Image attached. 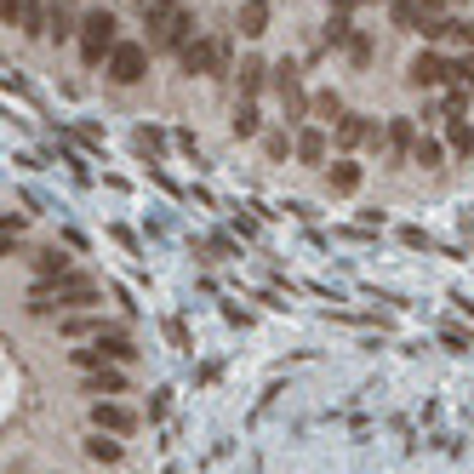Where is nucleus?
I'll use <instances>...</instances> for the list:
<instances>
[{"label":"nucleus","instance_id":"1","mask_svg":"<svg viewBox=\"0 0 474 474\" xmlns=\"http://www.w3.org/2000/svg\"><path fill=\"white\" fill-rule=\"evenodd\" d=\"M120 46V17L115 12H86L80 17V63L86 69H98V63H109Z\"/></svg>","mask_w":474,"mask_h":474},{"label":"nucleus","instance_id":"2","mask_svg":"<svg viewBox=\"0 0 474 474\" xmlns=\"http://www.w3.org/2000/svg\"><path fill=\"white\" fill-rule=\"evenodd\" d=\"M417 35L423 40H435V46H469L474 52V24H469V17H423V24H417Z\"/></svg>","mask_w":474,"mask_h":474},{"label":"nucleus","instance_id":"3","mask_svg":"<svg viewBox=\"0 0 474 474\" xmlns=\"http://www.w3.org/2000/svg\"><path fill=\"white\" fill-rule=\"evenodd\" d=\"M103 69H109V80H115V86H138V80L149 75V52L138 46V40H120L115 57L103 63Z\"/></svg>","mask_w":474,"mask_h":474},{"label":"nucleus","instance_id":"4","mask_svg":"<svg viewBox=\"0 0 474 474\" xmlns=\"http://www.w3.org/2000/svg\"><path fill=\"white\" fill-rule=\"evenodd\" d=\"M69 360L80 366V372H92V366H103V360H115V366H132V360H138V349H132L126 337H98L92 349H75Z\"/></svg>","mask_w":474,"mask_h":474},{"label":"nucleus","instance_id":"5","mask_svg":"<svg viewBox=\"0 0 474 474\" xmlns=\"http://www.w3.org/2000/svg\"><path fill=\"white\" fill-rule=\"evenodd\" d=\"M178 63H183L189 75H206V69H218V63H223V46H218V40H206V35L195 29V35H189L183 46H178Z\"/></svg>","mask_w":474,"mask_h":474},{"label":"nucleus","instance_id":"6","mask_svg":"<svg viewBox=\"0 0 474 474\" xmlns=\"http://www.w3.org/2000/svg\"><path fill=\"white\" fill-rule=\"evenodd\" d=\"M274 92H280V103H286V126H297V120H304V80H297L292 63H280V69H274Z\"/></svg>","mask_w":474,"mask_h":474},{"label":"nucleus","instance_id":"7","mask_svg":"<svg viewBox=\"0 0 474 474\" xmlns=\"http://www.w3.org/2000/svg\"><path fill=\"white\" fill-rule=\"evenodd\" d=\"M406 75H412V86H446L451 80V57H440L435 46H428V52L412 57V69H406Z\"/></svg>","mask_w":474,"mask_h":474},{"label":"nucleus","instance_id":"8","mask_svg":"<svg viewBox=\"0 0 474 474\" xmlns=\"http://www.w3.org/2000/svg\"><path fill=\"white\" fill-rule=\"evenodd\" d=\"M326 183H332V195H355V189L366 183V171H360V160H355V155H343V160L326 171Z\"/></svg>","mask_w":474,"mask_h":474},{"label":"nucleus","instance_id":"9","mask_svg":"<svg viewBox=\"0 0 474 474\" xmlns=\"http://www.w3.org/2000/svg\"><path fill=\"white\" fill-rule=\"evenodd\" d=\"M337 143L343 149H360V143H377V126L366 120V115H343L337 120Z\"/></svg>","mask_w":474,"mask_h":474},{"label":"nucleus","instance_id":"10","mask_svg":"<svg viewBox=\"0 0 474 474\" xmlns=\"http://www.w3.org/2000/svg\"><path fill=\"white\" fill-rule=\"evenodd\" d=\"M92 423L109 428V435H126V428H138V417L126 412V406H115V400H98V406H92Z\"/></svg>","mask_w":474,"mask_h":474},{"label":"nucleus","instance_id":"11","mask_svg":"<svg viewBox=\"0 0 474 474\" xmlns=\"http://www.w3.org/2000/svg\"><path fill=\"white\" fill-rule=\"evenodd\" d=\"M86 395H126V372H115V360L92 366V372H86Z\"/></svg>","mask_w":474,"mask_h":474},{"label":"nucleus","instance_id":"12","mask_svg":"<svg viewBox=\"0 0 474 474\" xmlns=\"http://www.w3.org/2000/svg\"><path fill=\"white\" fill-rule=\"evenodd\" d=\"M234 29H241L246 40H257V35L269 29V0H246V6L234 12Z\"/></svg>","mask_w":474,"mask_h":474},{"label":"nucleus","instance_id":"13","mask_svg":"<svg viewBox=\"0 0 474 474\" xmlns=\"http://www.w3.org/2000/svg\"><path fill=\"white\" fill-rule=\"evenodd\" d=\"M297 160H304V166L326 160V132H320V126H304V132H297Z\"/></svg>","mask_w":474,"mask_h":474},{"label":"nucleus","instance_id":"14","mask_svg":"<svg viewBox=\"0 0 474 474\" xmlns=\"http://www.w3.org/2000/svg\"><path fill=\"white\" fill-rule=\"evenodd\" d=\"M263 57H241V69H234V80H241V98H257L263 92Z\"/></svg>","mask_w":474,"mask_h":474},{"label":"nucleus","instance_id":"15","mask_svg":"<svg viewBox=\"0 0 474 474\" xmlns=\"http://www.w3.org/2000/svg\"><path fill=\"white\" fill-rule=\"evenodd\" d=\"M143 24L155 35H166L171 24H178V6H171V0H143Z\"/></svg>","mask_w":474,"mask_h":474},{"label":"nucleus","instance_id":"16","mask_svg":"<svg viewBox=\"0 0 474 474\" xmlns=\"http://www.w3.org/2000/svg\"><path fill=\"white\" fill-rule=\"evenodd\" d=\"M257 132H263V115H257L252 98H241L234 103V138H257Z\"/></svg>","mask_w":474,"mask_h":474},{"label":"nucleus","instance_id":"17","mask_svg":"<svg viewBox=\"0 0 474 474\" xmlns=\"http://www.w3.org/2000/svg\"><path fill=\"white\" fill-rule=\"evenodd\" d=\"M389 149H395V160H406V155H412V149H417V132H412V120H389Z\"/></svg>","mask_w":474,"mask_h":474},{"label":"nucleus","instance_id":"18","mask_svg":"<svg viewBox=\"0 0 474 474\" xmlns=\"http://www.w3.org/2000/svg\"><path fill=\"white\" fill-rule=\"evenodd\" d=\"M389 17H395V29H417L423 24V0H389Z\"/></svg>","mask_w":474,"mask_h":474},{"label":"nucleus","instance_id":"19","mask_svg":"<svg viewBox=\"0 0 474 474\" xmlns=\"http://www.w3.org/2000/svg\"><path fill=\"white\" fill-rule=\"evenodd\" d=\"M24 35H52V6H46V0H29V12H24Z\"/></svg>","mask_w":474,"mask_h":474},{"label":"nucleus","instance_id":"20","mask_svg":"<svg viewBox=\"0 0 474 474\" xmlns=\"http://www.w3.org/2000/svg\"><path fill=\"white\" fill-rule=\"evenodd\" d=\"M412 160H417L423 171H435V166L446 160V143H440V138H417V149H412Z\"/></svg>","mask_w":474,"mask_h":474},{"label":"nucleus","instance_id":"21","mask_svg":"<svg viewBox=\"0 0 474 474\" xmlns=\"http://www.w3.org/2000/svg\"><path fill=\"white\" fill-rule=\"evenodd\" d=\"M349 40H355L349 12H332V24H326V46H349Z\"/></svg>","mask_w":474,"mask_h":474},{"label":"nucleus","instance_id":"22","mask_svg":"<svg viewBox=\"0 0 474 474\" xmlns=\"http://www.w3.org/2000/svg\"><path fill=\"white\" fill-rule=\"evenodd\" d=\"M86 458H92V463H120V440L92 435V440H86Z\"/></svg>","mask_w":474,"mask_h":474},{"label":"nucleus","instance_id":"23","mask_svg":"<svg viewBox=\"0 0 474 474\" xmlns=\"http://www.w3.org/2000/svg\"><path fill=\"white\" fill-rule=\"evenodd\" d=\"M35 274H40V280L69 274V257H63V252H40V257H35Z\"/></svg>","mask_w":474,"mask_h":474},{"label":"nucleus","instance_id":"24","mask_svg":"<svg viewBox=\"0 0 474 474\" xmlns=\"http://www.w3.org/2000/svg\"><path fill=\"white\" fill-rule=\"evenodd\" d=\"M451 86L474 92V57H451Z\"/></svg>","mask_w":474,"mask_h":474},{"label":"nucleus","instance_id":"25","mask_svg":"<svg viewBox=\"0 0 474 474\" xmlns=\"http://www.w3.org/2000/svg\"><path fill=\"white\" fill-rule=\"evenodd\" d=\"M446 143H451V149H463V155H469V149H474V132H469V120H451V126H446Z\"/></svg>","mask_w":474,"mask_h":474},{"label":"nucleus","instance_id":"26","mask_svg":"<svg viewBox=\"0 0 474 474\" xmlns=\"http://www.w3.org/2000/svg\"><path fill=\"white\" fill-rule=\"evenodd\" d=\"M24 12H29V0H0V17H6V29H24Z\"/></svg>","mask_w":474,"mask_h":474},{"label":"nucleus","instance_id":"27","mask_svg":"<svg viewBox=\"0 0 474 474\" xmlns=\"http://www.w3.org/2000/svg\"><path fill=\"white\" fill-rule=\"evenodd\" d=\"M263 149H269V160H286V155H292L297 143H292L286 132H269V138H263Z\"/></svg>","mask_w":474,"mask_h":474},{"label":"nucleus","instance_id":"28","mask_svg":"<svg viewBox=\"0 0 474 474\" xmlns=\"http://www.w3.org/2000/svg\"><path fill=\"white\" fill-rule=\"evenodd\" d=\"M343 52H349L355 63H372V40H366V35H355V40H349V46H343Z\"/></svg>","mask_w":474,"mask_h":474},{"label":"nucleus","instance_id":"29","mask_svg":"<svg viewBox=\"0 0 474 474\" xmlns=\"http://www.w3.org/2000/svg\"><path fill=\"white\" fill-rule=\"evenodd\" d=\"M451 12V0H423V17H446Z\"/></svg>","mask_w":474,"mask_h":474},{"label":"nucleus","instance_id":"30","mask_svg":"<svg viewBox=\"0 0 474 474\" xmlns=\"http://www.w3.org/2000/svg\"><path fill=\"white\" fill-rule=\"evenodd\" d=\"M366 0H332V12H360Z\"/></svg>","mask_w":474,"mask_h":474}]
</instances>
